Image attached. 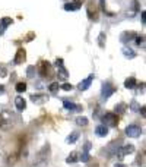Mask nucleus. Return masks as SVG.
<instances>
[{"label": "nucleus", "instance_id": "nucleus-17", "mask_svg": "<svg viewBox=\"0 0 146 167\" xmlns=\"http://www.w3.org/2000/svg\"><path fill=\"white\" fill-rule=\"evenodd\" d=\"M124 87L129 88V90L134 88V87H136V79H134V78H127V79L124 81Z\"/></svg>", "mask_w": 146, "mask_h": 167}, {"label": "nucleus", "instance_id": "nucleus-29", "mask_svg": "<svg viewBox=\"0 0 146 167\" xmlns=\"http://www.w3.org/2000/svg\"><path fill=\"white\" fill-rule=\"evenodd\" d=\"M81 160H82V161H83V163H86V161L89 160V152H82Z\"/></svg>", "mask_w": 146, "mask_h": 167}, {"label": "nucleus", "instance_id": "nucleus-13", "mask_svg": "<svg viewBox=\"0 0 146 167\" xmlns=\"http://www.w3.org/2000/svg\"><path fill=\"white\" fill-rule=\"evenodd\" d=\"M15 106H16V109L19 111H24L25 107H26V101L22 98V97H16L15 98Z\"/></svg>", "mask_w": 146, "mask_h": 167}, {"label": "nucleus", "instance_id": "nucleus-25", "mask_svg": "<svg viewBox=\"0 0 146 167\" xmlns=\"http://www.w3.org/2000/svg\"><path fill=\"white\" fill-rule=\"evenodd\" d=\"M25 90H26V84H25V82L16 84V91H18V92H24Z\"/></svg>", "mask_w": 146, "mask_h": 167}, {"label": "nucleus", "instance_id": "nucleus-10", "mask_svg": "<svg viewBox=\"0 0 146 167\" xmlns=\"http://www.w3.org/2000/svg\"><path fill=\"white\" fill-rule=\"evenodd\" d=\"M88 18L89 19H98V10L95 8V5H92V2L88 5Z\"/></svg>", "mask_w": 146, "mask_h": 167}, {"label": "nucleus", "instance_id": "nucleus-30", "mask_svg": "<svg viewBox=\"0 0 146 167\" xmlns=\"http://www.w3.org/2000/svg\"><path fill=\"white\" fill-rule=\"evenodd\" d=\"M89 150H91V142H86L85 148H83V152H89Z\"/></svg>", "mask_w": 146, "mask_h": 167}, {"label": "nucleus", "instance_id": "nucleus-32", "mask_svg": "<svg viewBox=\"0 0 146 167\" xmlns=\"http://www.w3.org/2000/svg\"><path fill=\"white\" fill-rule=\"evenodd\" d=\"M142 22H146V12H142Z\"/></svg>", "mask_w": 146, "mask_h": 167}, {"label": "nucleus", "instance_id": "nucleus-14", "mask_svg": "<svg viewBox=\"0 0 146 167\" xmlns=\"http://www.w3.org/2000/svg\"><path fill=\"white\" fill-rule=\"evenodd\" d=\"M136 37V34L133 32V31H126V32H123V35L120 37V40H121V43H127L130 41V40H133Z\"/></svg>", "mask_w": 146, "mask_h": 167}, {"label": "nucleus", "instance_id": "nucleus-19", "mask_svg": "<svg viewBox=\"0 0 146 167\" xmlns=\"http://www.w3.org/2000/svg\"><path fill=\"white\" fill-rule=\"evenodd\" d=\"M126 109H127V104H124V103L117 104V106H115V114H121V113H124Z\"/></svg>", "mask_w": 146, "mask_h": 167}, {"label": "nucleus", "instance_id": "nucleus-31", "mask_svg": "<svg viewBox=\"0 0 146 167\" xmlns=\"http://www.w3.org/2000/svg\"><path fill=\"white\" fill-rule=\"evenodd\" d=\"M131 109H133V110H139V106H138V103H136V101H133V103H131Z\"/></svg>", "mask_w": 146, "mask_h": 167}, {"label": "nucleus", "instance_id": "nucleus-8", "mask_svg": "<svg viewBox=\"0 0 146 167\" xmlns=\"http://www.w3.org/2000/svg\"><path fill=\"white\" fill-rule=\"evenodd\" d=\"M92 79H94V75H89L86 79H83V81L78 85V88H79L81 91H86V90L89 88V85L92 84Z\"/></svg>", "mask_w": 146, "mask_h": 167}, {"label": "nucleus", "instance_id": "nucleus-36", "mask_svg": "<svg viewBox=\"0 0 146 167\" xmlns=\"http://www.w3.org/2000/svg\"><path fill=\"white\" fill-rule=\"evenodd\" d=\"M114 167H126V166H123V164H115Z\"/></svg>", "mask_w": 146, "mask_h": 167}, {"label": "nucleus", "instance_id": "nucleus-16", "mask_svg": "<svg viewBox=\"0 0 146 167\" xmlns=\"http://www.w3.org/2000/svg\"><path fill=\"white\" fill-rule=\"evenodd\" d=\"M123 54H124V56H126V57H129V59H133V57H136V53H134V51L131 50V49H130V47H127V46H124V47H123Z\"/></svg>", "mask_w": 146, "mask_h": 167}, {"label": "nucleus", "instance_id": "nucleus-3", "mask_svg": "<svg viewBox=\"0 0 146 167\" xmlns=\"http://www.w3.org/2000/svg\"><path fill=\"white\" fill-rule=\"evenodd\" d=\"M57 66V73H58V79H67L69 78V72L66 70V67L63 66V59H57L56 60Z\"/></svg>", "mask_w": 146, "mask_h": 167}, {"label": "nucleus", "instance_id": "nucleus-23", "mask_svg": "<svg viewBox=\"0 0 146 167\" xmlns=\"http://www.w3.org/2000/svg\"><path fill=\"white\" fill-rule=\"evenodd\" d=\"M48 90H50V92H57L58 90H60V84H58V82H53V84H50Z\"/></svg>", "mask_w": 146, "mask_h": 167}, {"label": "nucleus", "instance_id": "nucleus-21", "mask_svg": "<svg viewBox=\"0 0 146 167\" xmlns=\"http://www.w3.org/2000/svg\"><path fill=\"white\" fill-rule=\"evenodd\" d=\"M31 100H32L34 103H42V101L47 100V97H45V95H32Z\"/></svg>", "mask_w": 146, "mask_h": 167}, {"label": "nucleus", "instance_id": "nucleus-26", "mask_svg": "<svg viewBox=\"0 0 146 167\" xmlns=\"http://www.w3.org/2000/svg\"><path fill=\"white\" fill-rule=\"evenodd\" d=\"M34 75H35V67L29 66L26 69V76H28V78H34Z\"/></svg>", "mask_w": 146, "mask_h": 167}, {"label": "nucleus", "instance_id": "nucleus-6", "mask_svg": "<svg viewBox=\"0 0 146 167\" xmlns=\"http://www.w3.org/2000/svg\"><path fill=\"white\" fill-rule=\"evenodd\" d=\"M82 0H75V2H72V3H66L65 5V10H67V12H73V10H78V9L82 6Z\"/></svg>", "mask_w": 146, "mask_h": 167}, {"label": "nucleus", "instance_id": "nucleus-4", "mask_svg": "<svg viewBox=\"0 0 146 167\" xmlns=\"http://www.w3.org/2000/svg\"><path fill=\"white\" fill-rule=\"evenodd\" d=\"M126 135L130 138H139L142 135V129L138 125H129L126 128Z\"/></svg>", "mask_w": 146, "mask_h": 167}, {"label": "nucleus", "instance_id": "nucleus-18", "mask_svg": "<svg viewBox=\"0 0 146 167\" xmlns=\"http://www.w3.org/2000/svg\"><path fill=\"white\" fill-rule=\"evenodd\" d=\"M78 138H79V134H78V132H72V134L67 136L66 142H67V144H75V142L78 141Z\"/></svg>", "mask_w": 146, "mask_h": 167}, {"label": "nucleus", "instance_id": "nucleus-15", "mask_svg": "<svg viewBox=\"0 0 146 167\" xmlns=\"http://www.w3.org/2000/svg\"><path fill=\"white\" fill-rule=\"evenodd\" d=\"M63 107H65L66 110H81V107H79V106H76L75 103H72V101H67V100L63 101Z\"/></svg>", "mask_w": 146, "mask_h": 167}, {"label": "nucleus", "instance_id": "nucleus-2", "mask_svg": "<svg viewBox=\"0 0 146 167\" xmlns=\"http://www.w3.org/2000/svg\"><path fill=\"white\" fill-rule=\"evenodd\" d=\"M38 72H40V75L42 78H50V76L53 75V66H51V63L50 62H41Z\"/></svg>", "mask_w": 146, "mask_h": 167}, {"label": "nucleus", "instance_id": "nucleus-7", "mask_svg": "<svg viewBox=\"0 0 146 167\" xmlns=\"http://www.w3.org/2000/svg\"><path fill=\"white\" fill-rule=\"evenodd\" d=\"M133 151H134V147H133L131 144L124 145V147H121V148L118 150V157L121 158V157H124V155H127V154H131Z\"/></svg>", "mask_w": 146, "mask_h": 167}, {"label": "nucleus", "instance_id": "nucleus-33", "mask_svg": "<svg viewBox=\"0 0 146 167\" xmlns=\"http://www.w3.org/2000/svg\"><path fill=\"white\" fill-rule=\"evenodd\" d=\"M139 110H140V113H142V116H145V114H146V109H145V107H140V109H139Z\"/></svg>", "mask_w": 146, "mask_h": 167}, {"label": "nucleus", "instance_id": "nucleus-22", "mask_svg": "<svg viewBox=\"0 0 146 167\" xmlns=\"http://www.w3.org/2000/svg\"><path fill=\"white\" fill-rule=\"evenodd\" d=\"M98 44H99V47H104V46H105V32H99Z\"/></svg>", "mask_w": 146, "mask_h": 167}, {"label": "nucleus", "instance_id": "nucleus-1", "mask_svg": "<svg viewBox=\"0 0 146 167\" xmlns=\"http://www.w3.org/2000/svg\"><path fill=\"white\" fill-rule=\"evenodd\" d=\"M101 119H102L104 126H107V128H108V126H110V128H114V126H117V123H118V116H117L115 113H105Z\"/></svg>", "mask_w": 146, "mask_h": 167}, {"label": "nucleus", "instance_id": "nucleus-5", "mask_svg": "<svg viewBox=\"0 0 146 167\" xmlns=\"http://www.w3.org/2000/svg\"><path fill=\"white\" fill-rule=\"evenodd\" d=\"M114 92H115V87H113L110 82H105L104 85H102V94H101V95H102V98H104V100L110 98Z\"/></svg>", "mask_w": 146, "mask_h": 167}, {"label": "nucleus", "instance_id": "nucleus-24", "mask_svg": "<svg viewBox=\"0 0 146 167\" xmlns=\"http://www.w3.org/2000/svg\"><path fill=\"white\" fill-rule=\"evenodd\" d=\"M76 123L79 126H86L88 125V119H86V117H78V119H76Z\"/></svg>", "mask_w": 146, "mask_h": 167}, {"label": "nucleus", "instance_id": "nucleus-9", "mask_svg": "<svg viewBox=\"0 0 146 167\" xmlns=\"http://www.w3.org/2000/svg\"><path fill=\"white\" fill-rule=\"evenodd\" d=\"M25 59H26V51L24 49H19L16 51V56H15V63L16 65H21V63H24Z\"/></svg>", "mask_w": 146, "mask_h": 167}, {"label": "nucleus", "instance_id": "nucleus-12", "mask_svg": "<svg viewBox=\"0 0 146 167\" xmlns=\"http://www.w3.org/2000/svg\"><path fill=\"white\" fill-rule=\"evenodd\" d=\"M95 134L98 135V136H107L108 135V128L107 126H104V125H98L97 128H95Z\"/></svg>", "mask_w": 146, "mask_h": 167}, {"label": "nucleus", "instance_id": "nucleus-34", "mask_svg": "<svg viewBox=\"0 0 146 167\" xmlns=\"http://www.w3.org/2000/svg\"><path fill=\"white\" fill-rule=\"evenodd\" d=\"M0 76H6V70L5 69H0Z\"/></svg>", "mask_w": 146, "mask_h": 167}, {"label": "nucleus", "instance_id": "nucleus-35", "mask_svg": "<svg viewBox=\"0 0 146 167\" xmlns=\"http://www.w3.org/2000/svg\"><path fill=\"white\" fill-rule=\"evenodd\" d=\"M5 91V87H3V85H0V92H3Z\"/></svg>", "mask_w": 146, "mask_h": 167}, {"label": "nucleus", "instance_id": "nucleus-20", "mask_svg": "<svg viewBox=\"0 0 146 167\" xmlns=\"http://www.w3.org/2000/svg\"><path fill=\"white\" fill-rule=\"evenodd\" d=\"M78 160H79V158H78V152H72V154L67 157V160H66V161H67L69 164H72V163H76Z\"/></svg>", "mask_w": 146, "mask_h": 167}, {"label": "nucleus", "instance_id": "nucleus-27", "mask_svg": "<svg viewBox=\"0 0 146 167\" xmlns=\"http://www.w3.org/2000/svg\"><path fill=\"white\" fill-rule=\"evenodd\" d=\"M134 38H136L138 46H140V47H145V37H134Z\"/></svg>", "mask_w": 146, "mask_h": 167}, {"label": "nucleus", "instance_id": "nucleus-11", "mask_svg": "<svg viewBox=\"0 0 146 167\" xmlns=\"http://www.w3.org/2000/svg\"><path fill=\"white\" fill-rule=\"evenodd\" d=\"M13 21H12V18H3L2 21H0V34L5 32V29L8 28L10 24H12Z\"/></svg>", "mask_w": 146, "mask_h": 167}, {"label": "nucleus", "instance_id": "nucleus-28", "mask_svg": "<svg viewBox=\"0 0 146 167\" xmlns=\"http://www.w3.org/2000/svg\"><path fill=\"white\" fill-rule=\"evenodd\" d=\"M60 88H61V90H65V91H70V90H72L73 87H72V84H63V85H60Z\"/></svg>", "mask_w": 146, "mask_h": 167}]
</instances>
